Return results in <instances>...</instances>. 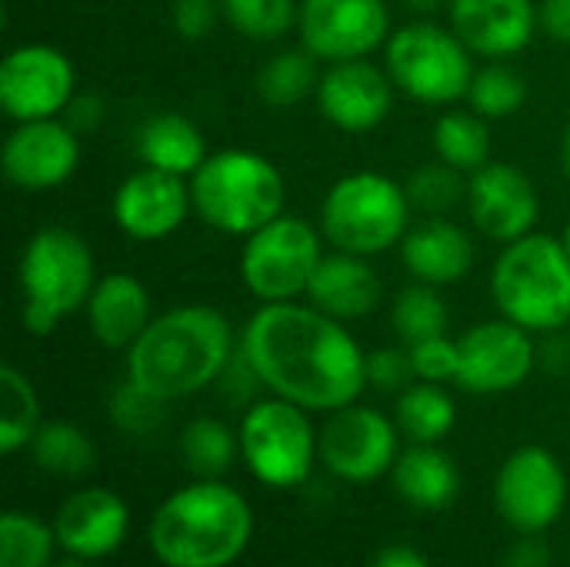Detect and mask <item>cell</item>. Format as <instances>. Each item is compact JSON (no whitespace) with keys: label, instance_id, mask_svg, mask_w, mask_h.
<instances>
[{"label":"cell","instance_id":"50","mask_svg":"<svg viewBox=\"0 0 570 567\" xmlns=\"http://www.w3.org/2000/svg\"><path fill=\"white\" fill-rule=\"evenodd\" d=\"M568 331H570V324H568Z\"/></svg>","mask_w":570,"mask_h":567},{"label":"cell","instance_id":"21","mask_svg":"<svg viewBox=\"0 0 570 567\" xmlns=\"http://www.w3.org/2000/svg\"><path fill=\"white\" fill-rule=\"evenodd\" d=\"M53 531L60 551L83 561H97L114 555L127 541L130 508L120 495L107 488H83L60 505Z\"/></svg>","mask_w":570,"mask_h":567},{"label":"cell","instance_id":"30","mask_svg":"<svg viewBox=\"0 0 570 567\" xmlns=\"http://www.w3.org/2000/svg\"><path fill=\"white\" fill-rule=\"evenodd\" d=\"M40 424L43 421H40L37 388L30 384V378L20 368L3 364L0 368V454L10 458V454L30 448Z\"/></svg>","mask_w":570,"mask_h":567},{"label":"cell","instance_id":"25","mask_svg":"<svg viewBox=\"0 0 570 567\" xmlns=\"http://www.w3.org/2000/svg\"><path fill=\"white\" fill-rule=\"evenodd\" d=\"M394 491L417 511H448L461 495V471L438 444H411L391 471Z\"/></svg>","mask_w":570,"mask_h":567},{"label":"cell","instance_id":"42","mask_svg":"<svg viewBox=\"0 0 570 567\" xmlns=\"http://www.w3.org/2000/svg\"><path fill=\"white\" fill-rule=\"evenodd\" d=\"M107 117V104L100 94H90V90H77V97L70 100V107L63 110V120L83 137V134H94Z\"/></svg>","mask_w":570,"mask_h":567},{"label":"cell","instance_id":"12","mask_svg":"<svg viewBox=\"0 0 570 567\" xmlns=\"http://www.w3.org/2000/svg\"><path fill=\"white\" fill-rule=\"evenodd\" d=\"M494 508L518 535H544L568 508V471L544 444L508 454L494 478Z\"/></svg>","mask_w":570,"mask_h":567},{"label":"cell","instance_id":"10","mask_svg":"<svg viewBox=\"0 0 570 567\" xmlns=\"http://www.w3.org/2000/svg\"><path fill=\"white\" fill-rule=\"evenodd\" d=\"M240 461L267 488H297L321 458V431L294 401L277 394L257 398L240 418Z\"/></svg>","mask_w":570,"mask_h":567},{"label":"cell","instance_id":"23","mask_svg":"<svg viewBox=\"0 0 570 567\" xmlns=\"http://www.w3.org/2000/svg\"><path fill=\"white\" fill-rule=\"evenodd\" d=\"M307 304L317 311L351 324L371 317L384 301V284L377 271L371 267V257L347 254V251H327L317 264L311 287L304 294Z\"/></svg>","mask_w":570,"mask_h":567},{"label":"cell","instance_id":"6","mask_svg":"<svg viewBox=\"0 0 570 567\" xmlns=\"http://www.w3.org/2000/svg\"><path fill=\"white\" fill-rule=\"evenodd\" d=\"M491 297L501 317L531 334L570 324V254L561 237L531 231L501 247L491 267Z\"/></svg>","mask_w":570,"mask_h":567},{"label":"cell","instance_id":"46","mask_svg":"<svg viewBox=\"0 0 570 567\" xmlns=\"http://www.w3.org/2000/svg\"><path fill=\"white\" fill-rule=\"evenodd\" d=\"M404 3H407V7H411L414 13H424V17H428V13L441 10L444 3H451V0H404Z\"/></svg>","mask_w":570,"mask_h":567},{"label":"cell","instance_id":"41","mask_svg":"<svg viewBox=\"0 0 570 567\" xmlns=\"http://www.w3.org/2000/svg\"><path fill=\"white\" fill-rule=\"evenodd\" d=\"M224 20L220 0H174L170 7V23L180 40L197 43L214 33V27Z\"/></svg>","mask_w":570,"mask_h":567},{"label":"cell","instance_id":"33","mask_svg":"<svg viewBox=\"0 0 570 567\" xmlns=\"http://www.w3.org/2000/svg\"><path fill=\"white\" fill-rule=\"evenodd\" d=\"M528 104V80L511 60H488L474 70L468 107L484 120H504Z\"/></svg>","mask_w":570,"mask_h":567},{"label":"cell","instance_id":"3","mask_svg":"<svg viewBox=\"0 0 570 567\" xmlns=\"http://www.w3.org/2000/svg\"><path fill=\"white\" fill-rule=\"evenodd\" d=\"M254 511L220 478L177 488L150 518L147 541L164 567H230L250 545Z\"/></svg>","mask_w":570,"mask_h":567},{"label":"cell","instance_id":"28","mask_svg":"<svg viewBox=\"0 0 570 567\" xmlns=\"http://www.w3.org/2000/svg\"><path fill=\"white\" fill-rule=\"evenodd\" d=\"M317 84H321V60L307 47L277 50L271 60L261 63V70L254 77L257 97L274 110H287V107L314 97Z\"/></svg>","mask_w":570,"mask_h":567},{"label":"cell","instance_id":"39","mask_svg":"<svg viewBox=\"0 0 570 567\" xmlns=\"http://www.w3.org/2000/svg\"><path fill=\"white\" fill-rule=\"evenodd\" d=\"M407 351H411V364H414L417 381L448 384L458 378V338H451V334L428 338V341L411 344Z\"/></svg>","mask_w":570,"mask_h":567},{"label":"cell","instance_id":"40","mask_svg":"<svg viewBox=\"0 0 570 567\" xmlns=\"http://www.w3.org/2000/svg\"><path fill=\"white\" fill-rule=\"evenodd\" d=\"M417 378H414L407 344L404 348H377L367 354V388H377L384 394H401Z\"/></svg>","mask_w":570,"mask_h":567},{"label":"cell","instance_id":"32","mask_svg":"<svg viewBox=\"0 0 570 567\" xmlns=\"http://www.w3.org/2000/svg\"><path fill=\"white\" fill-rule=\"evenodd\" d=\"M33 465L53 478H80L94 468V441L73 421H43L30 441Z\"/></svg>","mask_w":570,"mask_h":567},{"label":"cell","instance_id":"29","mask_svg":"<svg viewBox=\"0 0 570 567\" xmlns=\"http://www.w3.org/2000/svg\"><path fill=\"white\" fill-rule=\"evenodd\" d=\"M431 144L438 160L451 164L461 174H474L491 160V120H484L471 107L468 110L451 107L434 120Z\"/></svg>","mask_w":570,"mask_h":567},{"label":"cell","instance_id":"19","mask_svg":"<svg viewBox=\"0 0 570 567\" xmlns=\"http://www.w3.org/2000/svg\"><path fill=\"white\" fill-rule=\"evenodd\" d=\"M394 80L387 67L367 60L327 63L317 84V110L341 134H371L394 110Z\"/></svg>","mask_w":570,"mask_h":567},{"label":"cell","instance_id":"15","mask_svg":"<svg viewBox=\"0 0 570 567\" xmlns=\"http://www.w3.org/2000/svg\"><path fill=\"white\" fill-rule=\"evenodd\" d=\"M387 0H301L297 37L324 67L367 60L391 37Z\"/></svg>","mask_w":570,"mask_h":567},{"label":"cell","instance_id":"18","mask_svg":"<svg viewBox=\"0 0 570 567\" xmlns=\"http://www.w3.org/2000/svg\"><path fill=\"white\" fill-rule=\"evenodd\" d=\"M110 214L124 237L137 244H157L177 234L194 214L190 180L140 164L117 184Z\"/></svg>","mask_w":570,"mask_h":567},{"label":"cell","instance_id":"26","mask_svg":"<svg viewBox=\"0 0 570 567\" xmlns=\"http://www.w3.org/2000/svg\"><path fill=\"white\" fill-rule=\"evenodd\" d=\"M134 144H137L140 164L157 167V170H167V174H177V177H187V180H190V174L210 154L204 130L190 117H184L177 110L150 114L140 124Z\"/></svg>","mask_w":570,"mask_h":567},{"label":"cell","instance_id":"45","mask_svg":"<svg viewBox=\"0 0 570 567\" xmlns=\"http://www.w3.org/2000/svg\"><path fill=\"white\" fill-rule=\"evenodd\" d=\"M508 567H551V561H548V548L538 541V535H524V541L514 548Z\"/></svg>","mask_w":570,"mask_h":567},{"label":"cell","instance_id":"11","mask_svg":"<svg viewBox=\"0 0 570 567\" xmlns=\"http://www.w3.org/2000/svg\"><path fill=\"white\" fill-rule=\"evenodd\" d=\"M401 458V428L371 404H344L321 428V461L347 485H371L394 471Z\"/></svg>","mask_w":570,"mask_h":567},{"label":"cell","instance_id":"16","mask_svg":"<svg viewBox=\"0 0 570 567\" xmlns=\"http://www.w3.org/2000/svg\"><path fill=\"white\" fill-rule=\"evenodd\" d=\"M80 167V134L63 117L23 120L3 137V180L23 194H43L67 184Z\"/></svg>","mask_w":570,"mask_h":567},{"label":"cell","instance_id":"4","mask_svg":"<svg viewBox=\"0 0 570 567\" xmlns=\"http://www.w3.org/2000/svg\"><path fill=\"white\" fill-rule=\"evenodd\" d=\"M194 217L217 234L247 237L287 211L281 167L250 147H224L190 174Z\"/></svg>","mask_w":570,"mask_h":567},{"label":"cell","instance_id":"14","mask_svg":"<svg viewBox=\"0 0 570 567\" xmlns=\"http://www.w3.org/2000/svg\"><path fill=\"white\" fill-rule=\"evenodd\" d=\"M531 331L508 317L481 321L471 324L458 338V378L454 384L468 394L494 398L518 391L538 364V348H534Z\"/></svg>","mask_w":570,"mask_h":567},{"label":"cell","instance_id":"7","mask_svg":"<svg viewBox=\"0 0 570 567\" xmlns=\"http://www.w3.org/2000/svg\"><path fill=\"white\" fill-rule=\"evenodd\" d=\"M411 217L414 207L401 180L381 170H351L327 187L317 227L331 251L377 257L401 247Z\"/></svg>","mask_w":570,"mask_h":567},{"label":"cell","instance_id":"1","mask_svg":"<svg viewBox=\"0 0 570 567\" xmlns=\"http://www.w3.org/2000/svg\"><path fill=\"white\" fill-rule=\"evenodd\" d=\"M240 351L267 394L311 414L354 404L367 388V351L344 321L307 301L261 304L240 331Z\"/></svg>","mask_w":570,"mask_h":567},{"label":"cell","instance_id":"36","mask_svg":"<svg viewBox=\"0 0 570 567\" xmlns=\"http://www.w3.org/2000/svg\"><path fill=\"white\" fill-rule=\"evenodd\" d=\"M57 531L37 515L7 511L0 518V567H50Z\"/></svg>","mask_w":570,"mask_h":567},{"label":"cell","instance_id":"44","mask_svg":"<svg viewBox=\"0 0 570 567\" xmlns=\"http://www.w3.org/2000/svg\"><path fill=\"white\" fill-rule=\"evenodd\" d=\"M371 567H431L428 558L411 545H387Z\"/></svg>","mask_w":570,"mask_h":567},{"label":"cell","instance_id":"34","mask_svg":"<svg viewBox=\"0 0 570 567\" xmlns=\"http://www.w3.org/2000/svg\"><path fill=\"white\" fill-rule=\"evenodd\" d=\"M391 324H394V334L411 348L417 341L448 334V328H451V307H448L441 287H431V284L414 281L411 287H404L394 297V304H391Z\"/></svg>","mask_w":570,"mask_h":567},{"label":"cell","instance_id":"2","mask_svg":"<svg viewBox=\"0 0 570 567\" xmlns=\"http://www.w3.org/2000/svg\"><path fill=\"white\" fill-rule=\"evenodd\" d=\"M240 338L214 304H180L154 314L147 331L124 351L127 374L154 398L174 404L217 384Z\"/></svg>","mask_w":570,"mask_h":567},{"label":"cell","instance_id":"43","mask_svg":"<svg viewBox=\"0 0 570 567\" xmlns=\"http://www.w3.org/2000/svg\"><path fill=\"white\" fill-rule=\"evenodd\" d=\"M538 27L548 40L570 47V0H538Z\"/></svg>","mask_w":570,"mask_h":567},{"label":"cell","instance_id":"9","mask_svg":"<svg viewBox=\"0 0 570 567\" xmlns=\"http://www.w3.org/2000/svg\"><path fill=\"white\" fill-rule=\"evenodd\" d=\"M327 241L317 224L284 211L261 231L247 234L237 254V271L257 304L304 301Z\"/></svg>","mask_w":570,"mask_h":567},{"label":"cell","instance_id":"5","mask_svg":"<svg viewBox=\"0 0 570 567\" xmlns=\"http://www.w3.org/2000/svg\"><path fill=\"white\" fill-rule=\"evenodd\" d=\"M97 284V264L90 244L60 224L33 231L20 251V324L33 338H47L63 317L77 314Z\"/></svg>","mask_w":570,"mask_h":567},{"label":"cell","instance_id":"24","mask_svg":"<svg viewBox=\"0 0 570 567\" xmlns=\"http://www.w3.org/2000/svg\"><path fill=\"white\" fill-rule=\"evenodd\" d=\"M87 328L94 341L107 351H127L154 321L150 291L127 271H110L97 277L87 304Z\"/></svg>","mask_w":570,"mask_h":567},{"label":"cell","instance_id":"35","mask_svg":"<svg viewBox=\"0 0 570 567\" xmlns=\"http://www.w3.org/2000/svg\"><path fill=\"white\" fill-rule=\"evenodd\" d=\"M224 23L254 43H277L297 30L301 0H220Z\"/></svg>","mask_w":570,"mask_h":567},{"label":"cell","instance_id":"27","mask_svg":"<svg viewBox=\"0 0 570 567\" xmlns=\"http://www.w3.org/2000/svg\"><path fill=\"white\" fill-rule=\"evenodd\" d=\"M394 421L411 444H441L458 424V404L444 384L414 381L397 394Z\"/></svg>","mask_w":570,"mask_h":567},{"label":"cell","instance_id":"31","mask_svg":"<svg viewBox=\"0 0 570 567\" xmlns=\"http://www.w3.org/2000/svg\"><path fill=\"white\" fill-rule=\"evenodd\" d=\"M177 451L194 478H224L240 458V434L217 418H194L180 431Z\"/></svg>","mask_w":570,"mask_h":567},{"label":"cell","instance_id":"49","mask_svg":"<svg viewBox=\"0 0 570 567\" xmlns=\"http://www.w3.org/2000/svg\"><path fill=\"white\" fill-rule=\"evenodd\" d=\"M561 241H564V247H568V254H570V217H568V224H564V234H561Z\"/></svg>","mask_w":570,"mask_h":567},{"label":"cell","instance_id":"13","mask_svg":"<svg viewBox=\"0 0 570 567\" xmlns=\"http://www.w3.org/2000/svg\"><path fill=\"white\" fill-rule=\"evenodd\" d=\"M73 97H77V67L60 47L30 40L3 53L0 110L13 124L63 117Z\"/></svg>","mask_w":570,"mask_h":567},{"label":"cell","instance_id":"38","mask_svg":"<svg viewBox=\"0 0 570 567\" xmlns=\"http://www.w3.org/2000/svg\"><path fill=\"white\" fill-rule=\"evenodd\" d=\"M107 408H110V421L117 424V431H124L130 438H147V434H154L167 421V408L170 404L154 398L150 391H144L130 378H124L114 388Z\"/></svg>","mask_w":570,"mask_h":567},{"label":"cell","instance_id":"17","mask_svg":"<svg viewBox=\"0 0 570 567\" xmlns=\"http://www.w3.org/2000/svg\"><path fill=\"white\" fill-rule=\"evenodd\" d=\"M468 214L481 237L494 244H511L538 227L541 194L534 177L511 160H488L468 174Z\"/></svg>","mask_w":570,"mask_h":567},{"label":"cell","instance_id":"37","mask_svg":"<svg viewBox=\"0 0 570 567\" xmlns=\"http://www.w3.org/2000/svg\"><path fill=\"white\" fill-rule=\"evenodd\" d=\"M407 197L411 207L424 217H448L461 201H468V180L461 170H454L444 160L434 164H421L407 180Z\"/></svg>","mask_w":570,"mask_h":567},{"label":"cell","instance_id":"22","mask_svg":"<svg viewBox=\"0 0 570 567\" xmlns=\"http://www.w3.org/2000/svg\"><path fill=\"white\" fill-rule=\"evenodd\" d=\"M401 261L414 281L451 287L471 277L478 264V244L471 231L451 217H421L401 241Z\"/></svg>","mask_w":570,"mask_h":567},{"label":"cell","instance_id":"48","mask_svg":"<svg viewBox=\"0 0 570 567\" xmlns=\"http://www.w3.org/2000/svg\"><path fill=\"white\" fill-rule=\"evenodd\" d=\"M57 567H87V561H83V558H73V555H67V561H60Z\"/></svg>","mask_w":570,"mask_h":567},{"label":"cell","instance_id":"47","mask_svg":"<svg viewBox=\"0 0 570 567\" xmlns=\"http://www.w3.org/2000/svg\"><path fill=\"white\" fill-rule=\"evenodd\" d=\"M561 164H564V174L570 180V124L564 127V137H561Z\"/></svg>","mask_w":570,"mask_h":567},{"label":"cell","instance_id":"20","mask_svg":"<svg viewBox=\"0 0 570 567\" xmlns=\"http://www.w3.org/2000/svg\"><path fill=\"white\" fill-rule=\"evenodd\" d=\"M454 33L484 60H511L531 47L538 27V0H451Z\"/></svg>","mask_w":570,"mask_h":567},{"label":"cell","instance_id":"8","mask_svg":"<svg viewBox=\"0 0 570 567\" xmlns=\"http://www.w3.org/2000/svg\"><path fill=\"white\" fill-rule=\"evenodd\" d=\"M384 67L394 87L424 107H454L458 100H468L478 70L471 47L454 27H441L428 17L391 30Z\"/></svg>","mask_w":570,"mask_h":567}]
</instances>
